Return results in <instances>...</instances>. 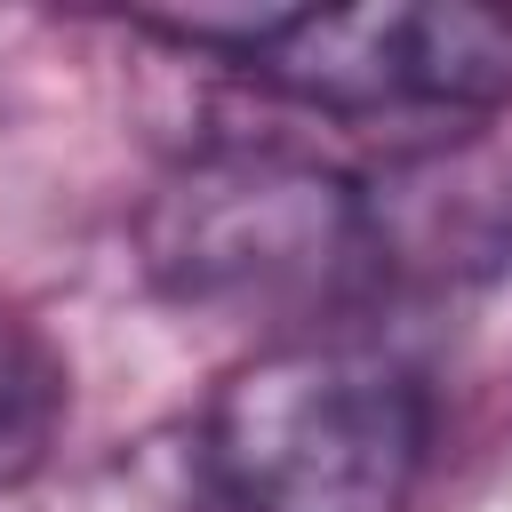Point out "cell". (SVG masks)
I'll list each match as a JSON object with an SVG mask.
<instances>
[{
    "label": "cell",
    "mask_w": 512,
    "mask_h": 512,
    "mask_svg": "<svg viewBox=\"0 0 512 512\" xmlns=\"http://www.w3.org/2000/svg\"><path fill=\"white\" fill-rule=\"evenodd\" d=\"M424 448V376L360 336H288L200 416V480L224 512H400Z\"/></svg>",
    "instance_id": "cell-1"
},
{
    "label": "cell",
    "mask_w": 512,
    "mask_h": 512,
    "mask_svg": "<svg viewBox=\"0 0 512 512\" xmlns=\"http://www.w3.org/2000/svg\"><path fill=\"white\" fill-rule=\"evenodd\" d=\"M136 32L216 56L280 104L328 120L440 112L480 120L512 104V8L488 0H368V8H176Z\"/></svg>",
    "instance_id": "cell-2"
},
{
    "label": "cell",
    "mask_w": 512,
    "mask_h": 512,
    "mask_svg": "<svg viewBox=\"0 0 512 512\" xmlns=\"http://www.w3.org/2000/svg\"><path fill=\"white\" fill-rule=\"evenodd\" d=\"M376 256V224L344 176L272 144L192 152L144 208V264L168 296L208 312L336 304Z\"/></svg>",
    "instance_id": "cell-3"
},
{
    "label": "cell",
    "mask_w": 512,
    "mask_h": 512,
    "mask_svg": "<svg viewBox=\"0 0 512 512\" xmlns=\"http://www.w3.org/2000/svg\"><path fill=\"white\" fill-rule=\"evenodd\" d=\"M64 424V360L0 304V488H16Z\"/></svg>",
    "instance_id": "cell-4"
}]
</instances>
